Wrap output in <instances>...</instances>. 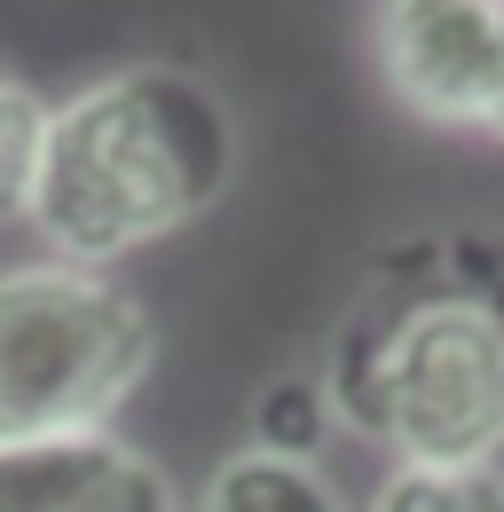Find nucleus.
Wrapping results in <instances>:
<instances>
[{
    "instance_id": "f257e3e1",
    "label": "nucleus",
    "mask_w": 504,
    "mask_h": 512,
    "mask_svg": "<svg viewBox=\"0 0 504 512\" xmlns=\"http://www.w3.org/2000/svg\"><path fill=\"white\" fill-rule=\"evenodd\" d=\"M465 237L386 260L347 316L323 402L402 465H489L504 449V268H465Z\"/></svg>"
},
{
    "instance_id": "f03ea898",
    "label": "nucleus",
    "mask_w": 504,
    "mask_h": 512,
    "mask_svg": "<svg viewBox=\"0 0 504 512\" xmlns=\"http://www.w3.org/2000/svg\"><path fill=\"white\" fill-rule=\"evenodd\" d=\"M237 174V127L189 71L134 64L48 111L32 229L63 268H111L197 221Z\"/></svg>"
},
{
    "instance_id": "7ed1b4c3",
    "label": "nucleus",
    "mask_w": 504,
    "mask_h": 512,
    "mask_svg": "<svg viewBox=\"0 0 504 512\" xmlns=\"http://www.w3.org/2000/svg\"><path fill=\"white\" fill-rule=\"evenodd\" d=\"M150 355V308L103 268H0V442L103 434Z\"/></svg>"
},
{
    "instance_id": "20e7f679",
    "label": "nucleus",
    "mask_w": 504,
    "mask_h": 512,
    "mask_svg": "<svg viewBox=\"0 0 504 512\" xmlns=\"http://www.w3.org/2000/svg\"><path fill=\"white\" fill-rule=\"evenodd\" d=\"M386 87L434 127H489L504 95V0H386Z\"/></svg>"
},
{
    "instance_id": "39448f33",
    "label": "nucleus",
    "mask_w": 504,
    "mask_h": 512,
    "mask_svg": "<svg viewBox=\"0 0 504 512\" xmlns=\"http://www.w3.org/2000/svg\"><path fill=\"white\" fill-rule=\"evenodd\" d=\"M0 512H174V489L111 434H40L0 442Z\"/></svg>"
},
{
    "instance_id": "423d86ee",
    "label": "nucleus",
    "mask_w": 504,
    "mask_h": 512,
    "mask_svg": "<svg viewBox=\"0 0 504 512\" xmlns=\"http://www.w3.org/2000/svg\"><path fill=\"white\" fill-rule=\"evenodd\" d=\"M197 512H347L339 489L315 473L308 457H276V449H237L213 465Z\"/></svg>"
},
{
    "instance_id": "0eeeda50",
    "label": "nucleus",
    "mask_w": 504,
    "mask_h": 512,
    "mask_svg": "<svg viewBox=\"0 0 504 512\" xmlns=\"http://www.w3.org/2000/svg\"><path fill=\"white\" fill-rule=\"evenodd\" d=\"M371 512H504V465H394Z\"/></svg>"
},
{
    "instance_id": "6e6552de",
    "label": "nucleus",
    "mask_w": 504,
    "mask_h": 512,
    "mask_svg": "<svg viewBox=\"0 0 504 512\" xmlns=\"http://www.w3.org/2000/svg\"><path fill=\"white\" fill-rule=\"evenodd\" d=\"M40 142H48V103L32 95V79L0 64V221H32V190H40Z\"/></svg>"
},
{
    "instance_id": "1a4fd4ad",
    "label": "nucleus",
    "mask_w": 504,
    "mask_h": 512,
    "mask_svg": "<svg viewBox=\"0 0 504 512\" xmlns=\"http://www.w3.org/2000/svg\"><path fill=\"white\" fill-rule=\"evenodd\" d=\"M331 402H323V379H284L268 402H260V426H252V449H276V457H308L315 434H323Z\"/></svg>"
},
{
    "instance_id": "9d476101",
    "label": "nucleus",
    "mask_w": 504,
    "mask_h": 512,
    "mask_svg": "<svg viewBox=\"0 0 504 512\" xmlns=\"http://www.w3.org/2000/svg\"><path fill=\"white\" fill-rule=\"evenodd\" d=\"M489 134H504V95H497V119H489Z\"/></svg>"
}]
</instances>
